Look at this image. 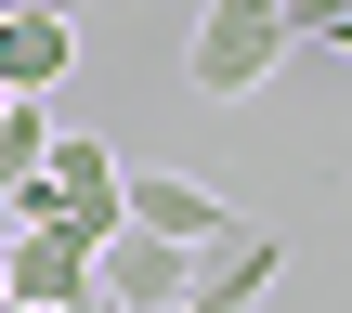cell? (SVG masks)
Listing matches in <instances>:
<instances>
[{
	"mask_svg": "<svg viewBox=\"0 0 352 313\" xmlns=\"http://www.w3.org/2000/svg\"><path fill=\"white\" fill-rule=\"evenodd\" d=\"M0 13H78V0H0Z\"/></svg>",
	"mask_w": 352,
	"mask_h": 313,
	"instance_id": "obj_9",
	"label": "cell"
},
{
	"mask_svg": "<svg viewBox=\"0 0 352 313\" xmlns=\"http://www.w3.org/2000/svg\"><path fill=\"white\" fill-rule=\"evenodd\" d=\"M131 222L170 235V248H222V235H235V209H222L209 183H183V170H131Z\"/></svg>",
	"mask_w": 352,
	"mask_h": 313,
	"instance_id": "obj_6",
	"label": "cell"
},
{
	"mask_svg": "<svg viewBox=\"0 0 352 313\" xmlns=\"http://www.w3.org/2000/svg\"><path fill=\"white\" fill-rule=\"evenodd\" d=\"M352 26V0H287V39H340Z\"/></svg>",
	"mask_w": 352,
	"mask_h": 313,
	"instance_id": "obj_8",
	"label": "cell"
},
{
	"mask_svg": "<svg viewBox=\"0 0 352 313\" xmlns=\"http://www.w3.org/2000/svg\"><path fill=\"white\" fill-rule=\"evenodd\" d=\"M287 52H300V39H287V0H209V13H196V52H183V91H196V105H248Z\"/></svg>",
	"mask_w": 352,
	"mask_h": 313,
	"instance_id": "obj_2",
	"label": "cell"
},
{
	"mask_svg": "<svg viewBox=\"0 0 352 313\" xmlns=\"http://www.w3.org/2000/svg\"><path fill=\"white\" fill-rule=\"evenodd\" d=\"M0 235H13V222H0Z\"/></svg>",
	"mask_w": 352,
	"mask_h": 313,
	"instance_id": "obj_13",
	"label": "cell"
},
{
	"mask_svg": "<svg viewBox=\"0 0 352 313\" xmlns=\"http://www.w3.org/2000/svg\"><path fill=\"white\" fill-rule=\"evenodd\" d=\"M340 52H352V26H340Z\"/></svg>",
	"mask_w": 352,
	"mask_h": 313,
	"instance_id": "obj_11",
	"label": "cell"
},
{
	"mask_svg": "<svg viewBox=\"0 0 352 313\" xmlns=\"http://www.w3.org/2000/svg\"><path fill=\"white\" fill-rule=\"evenodd\" d=\"M0 313H26V301H0Z\"/></svg>",
	"mask_w": 352,
	"mask_h": 313,
	"instance_id": "obj_12",
	"label": "cell"
},
{
	"mask_svg": "<svg viewBox=\"0 0 352 313\" xmlns=\"http://www.w3.org/2000/svg\"><path fill=\"white\" fill-rule=\"evenodd\" d=\"M274 274H287V235L235 222L222 248H196V288H183V313H261V301H274Z\"/></svg>",
	"mask_w": 352,
	"mask_h": 313,
	"instance_id": "obj_5",
	"label": "cell"
},
{
	"mask_svg": "<svg viewBox=\"0 0 352 313\" xmlns=\"http://www.w3.org/2000/svg\"><path fill=\"white\" fill-rule=\"evenodd\" d=\"M91 288H104L118 313H183V288H196V248H170V235L118 222V235L91 248Z\"/></svg>",
	"mask_w": 352,
	"mask_h": 313,
	"instance_id": "obj_3",
	"label": "cell"
},
{
	"mask_svg": "<svg viewBox=\"0 0 352 313\" xmlns=\"http://www.w3.org/2000/svg\"><path fill=\"white\" fill-rule=\"evenodd\" d=\"M78 65V13H0V91H52Z\"/></svg>",
	"mask_w": 352,
	"mask_h": 313,
	"instance_id": "obj_7",
	"label": "cell"
},
{
	"mask_svg": "<svg viewBox=\"0 0 352 313\" xmlns=\"http://www.w3.org/2000/svg\"><path fill=\"white\" fill-rule=\"evenodd\" d=\"M13 222H52V235L104 248V235L131 222V157H118V144H91V131H52V157H39V183L13 196Z\"/></svg>",
	"mask_w": 352,
	"mask_h": 313,
	"instance_id": "obj_1",
	"label": "cell"
},
{
	"mask_svg": "<svg viewBox=\"0 0 352 313\" xmlns=\"http://www.w3.org/2000/svg\"><path fill=\"white\" fill-rule=\"evenodd\" d=\"M0 301L78 313V301H91V248H78V235H52V222H13V235H0Z\"/></svg>",
	"mask_w": 352,
	"mask_h": 313,
	"instance_id": "obj_4",
	"label": "cell"
},
{
	"mask_svg": "<svg viewBox=\"0 0 352 313\" xmlns=\"http://www.w3.org/2000/svg\"><path fill=\"white\" fill-rule=\"evenodd\" d=\"M78 313H118V301H104V288H91V301H78Z\"/></svg>",
	"mask_w": 352,
	"mask_h": 313,
	"instance_id": "obj_10",
	"label": "cell"
}]
</instances>
